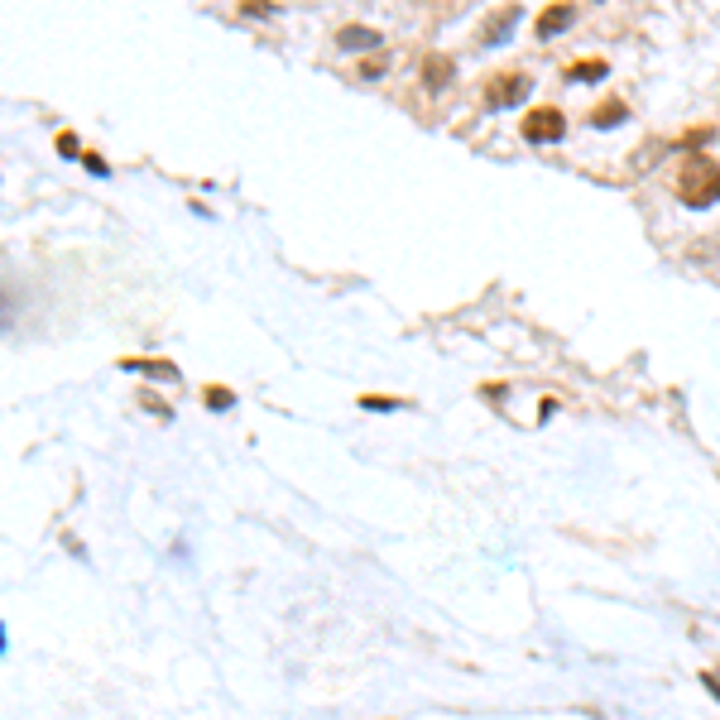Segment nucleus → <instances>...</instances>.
I'll return each instance as SVG.
<instances>
[{
    "mask_svg": "<svg viewBox=\"0 0 720 720\" xmlns=\"http://www.w3.org/2000/svg\"><path fill=\"white\" fill-rule=\"evenodd\" d=\"M528 87H534V77H528V73H500L490 82L486 97H490V106H518L528 97Z\"/></svg>",
    "mask_w": 720,
    "mask_h": 720,
    "instance_id": "3",
    "label": "nucleus"
},
{
    "mask_svg": "<svg viewBox=\"0 0 720 720\" xmlns=\"http://www.w3.org/2000/svg\"><path fill=\"white\" fill-rule=\"evenodd\" d=\"M82 163H87V169L97 173V178H106V173H111V169H106V159H101V154H82Z\"/></svg>",
    "mask_w": 720,
    "mask_h": 720,
    "instance_id": "13",
    "label": "nucleus"
},
{
    "mask_svg": "<svg viewBox=\"0 0 720 720\" xmlns=\"http://www.w3.org/2000/svg\"><path fill=\"white\" fill-rule=\"evenodd\" d=\"M677 197L687 207H711L720 202V163L711 154H687L677 173Z\"/></svg>",
    "mask_w": 720,
    "mask_h": 720,
    "instance_id": "1",
    "label": "nucleus"
},
{
    "mask_svg": "<svg viewBox=\"0 0 720 720\" xmlns=\"http://www.w3.org/2000/svg\"><path fill=\"white\" fill-rule=\"evenodd\" d=\"M572 20H576L572 5H548V10L538 15V39H552V34H562L566 25H572Z\"/></svg>",
    "mask_w": 720,
    "mask_h": 720,
    "instance_id": "4",
    "label": "nucleus"
},
{
    "mask_svg": "<svg viewBox=\"0 0 720 720\" xmlns=\"http://www.w3.org/2000/svg\"><path fill=\"white\" fill-rule=\"evenodd\" d=\"M202 399H207V408H217V413H226V408L235 404V394H231L226 384H207V394H202Z\"/></svg>",
    "mask_w": 720,
    "mask_h": 720,
    "instance_id": "11",
    "label": "nucleus"
},
{
    "mask_svg": "<svg viewBox=\"0 0 720 720\" xmlns=\"http://www.w3.org/2000/svg\"><path fill=\"white\" fill-rule=\"evenodd\" d=\"M269 10H274L269 0H245V15H269Z\"/></svg>",
    "mask_w": 720,
    "mask_h": 720,
    "instance_id": "14",
    "label": "nucleus"
},
{
    "mask_svg": "<svg viewBox=\"0 0 720 720\" xmlns=\"http://www.w3.org/2000/svg\"><path fill=\"white\" fill-rule=\"evenodd\" d=\"M360 408H380V413H389V408H399V399H380V394H370V399H360Z\"/></svg>",
    "mask_w": 720,
    "mask_h": 720,
    "instance_id": "12",
    "label": "nucleus"
},
{
    "mask_svg": "<svg viewBox=\"0 0 720 720\" xmlns=\"http://www.w3.org/2000/svg\"><path fill=\"white\" fill-rule=\"evenodd\" d=\"M566 135V115L558 106H538V111L524 115V139L528 145H552V139Z\"/></svg>",
    "mask_w": 720,
    "mask_h": 720,
    "instance_id": "2",
    "label": "nucleus"
},
{
    "mask_svg": "<svg viewBox=\"0 0 720 720\" xmlns=\"http://www.w3.org/2000/svg\"><path fill=\"white\" fill-rule=\"evenodd\" d=\"M423 82H428V87H447V82H452V58L428 53L423 58Z\"/></svg>",
    "mask_w": 720,
    "mask_h": 720,
    "instance_id": "6",
    "label": "nucleus"
},
{
    "mask_svg": "<svg viewBox=\"0 0 720 720\" xmlns=\"http://www.w3.org/2000/svg\"><path fill=\"white\" fill-rule=\"evenodd\" d=\"M336 44H341V49H351V53H360V49H380V34L365 29V25H346L336 34Z\"/></svg>",
    "mask_w": 720,
    "mask_h": 720,
    "instance_id": "5",
    "label": "nucleus"
},
{
    "mask_svg": "<svg viewBox=\"0 0 720 720\" xmlns=\"http://www.w3.org/2000/svg\"><path fill=\"white\" fill-rule=\"evenodd\" d=\"M121 370L159 375V380H178V365H173V360H135V356H125V360H121Z\"/></svg>",
    "mask_w": 720,
    "mask_h": 720,
    "instance_id": "7",
    "label": "nucleus"
},
{
    "mask_svg": "<svg viewBox=\"0 0 720 720\" xmlns=\"http://www.w3.org/2000/svg\"><path fill=\"white\" fill-rule=\"evenodd\" d=\"M58 149H63V154H77V135H58Z\"/></svg>",
    "mask_w": 720,
    "mask_h": 720,
    "instance_id": "15",
    "label": "nucleus"
},
{
    "mask_svg": "<svg viewBox=\"0 0 720 720\" xmlns=\"http://www.w3.org/2000/svg\"><path fill=\"white\" fill-rule=\"evenodd\" d=\"M605 73H610V67L600 63V58H576V63L566 67V82H600Z\"/></svg>",
    "mask_w": 720,
    "mask_h": 720,
    "instance_id": "8",
    "label": "nucleus"
},
{
    "mask_svg": "<svg viewBox=\"0 0 720 720\" xmlns=\"http://www.w3.org/2000/svg\"><path fill=\"white\" fill-rule=\"evenodd\" d=\"M624 115H629V111H624V101H620V97H610V101H600V106H596V111H591V125H600V130H610V125H620V121H624Z\"/></svg>",
    "mask_w": 720,
    "mask_h": 720,
    "instance_id": "9",
    "label": "nucleus"
},
{
    "mask_svg": "<svg viewBox=\"0 0 720 720\" xmlns=\"http://www.w3.org/2000/svg\"><path fill=\"white\" fill-rule=\"evenodd\" d=\"M514 20H518V5H510V10H500V15H495V20H490V25H486V44H500V39H504V34H510V25H514Z\"/></svg>",
    "mask_w": 720,
    "mask_h": 720,
    "instance_id": "10",
    "label": "nucleus"
}]
</instances>
